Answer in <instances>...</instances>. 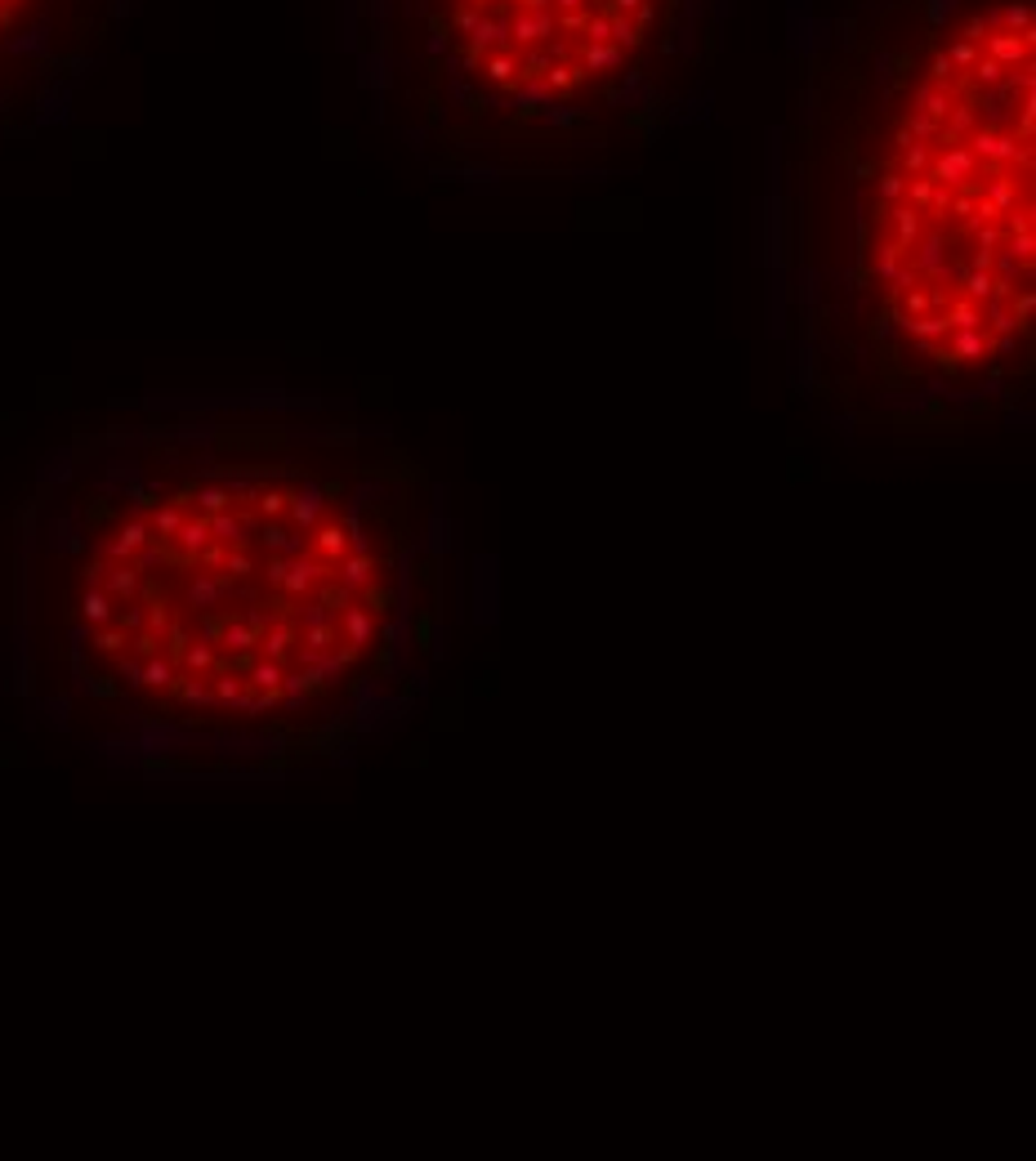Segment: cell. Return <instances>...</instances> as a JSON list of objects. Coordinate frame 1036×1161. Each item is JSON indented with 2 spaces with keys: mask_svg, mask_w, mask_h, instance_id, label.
Segmentation results:
<instances>
[{
  "mask_svg": "<svg viewBox=\"0 0 1036 1161\" xmlns=\"http://www.w3.org/2000/svg\"><path fill=\"white\" fill-rule=\"evenodd\" d=\"M183 594H188V603H193V608H215V603L228 594V586H223L215 572H202V576L188 580V590H183Z\"/></svg>",
  "mask_w": 1036,
  "mask_h": 1161,
  "instance_id": "3957f363",
  "label": "cell"
},
{
  "mask_svg": "<svg viewBox=\"0 0 1036 1161\" xmlns=\"http://www.w3.org/2000/svg\"><path fill=\"white\" fill-rule=\"evenodd\" d=\"M94 648H99V652H121V648H126V630H107V626H103L99 639H94Z\"/></svg>",
  "mask_w": 1036,
  "mask_h": 1161,
  "instance_id": "8992f818",
  "label": "cell"
},
{
  "mask_svg": "<svg viewBox=\"0 0 1036 1161\" xmlns=\"http://www.w3.org/2000/svg\"><path fill=\"white\" fill-rule=\"evenodd\" d=\"M81 616H86L90 626H107L112 622V594L99 590V586H90L86 599H81Z\"/></svg>",
  "mask_w": 1036,
  "mask_h": 1161,
  "instance_id": "277c9868",
  "label": "cell"
},
{
  "mask_svg": "<svg viewBox=\"0 0 1036 1161\" xmlns=\"http://www.w3.org/2000/svg\"><path fill=\"white\" fill-rule=\"evenodd\" d=\"M367 63L438 143H603L715 67L728 0H362Z\"/></svg>",
  "mask_w": 1036,
  "mask_h": 1161,
  "instance_id": "7a4b0ae2",
  "label": "cell"
},
{
  "mask_svg": "<svg viewBox=\"0 0 1036 1161\" xmlns=\"http://www.w3.org/2000/svg\"><path fill=\"white\" fill-rule=\"evenodd\" d=\"M1032 90V0H840L804 50V130L854 192L871 340L943 384L1027 340Z\"/></svg>",
  "mask_w": 1036,
  "mask_h": 1161,
  "instance_id": "6da1fadb",
  "label": "cell"
},
{
  "mask_svg": "<svg viewBox=\"0 0 1036 1161\" xmlns=\"http://www.w3.org/2000/svg\"><path fill=\"white\" fill-rule=\"evenodd\" d=\"M210 662H215V652H210L206 643H188V648H183V666H188V670H206Z\"/></svg>",
  "mask_w": 1036,
  "mask_h": 1161,
  "instance_id": "5b68a950",
  "label": "cell"
}]
</instances>
